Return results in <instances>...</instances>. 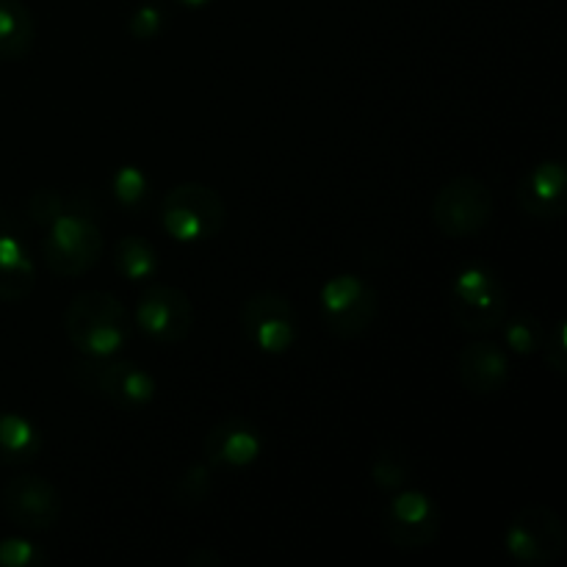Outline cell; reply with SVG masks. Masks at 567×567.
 Listing matches in <instances>:
<instances>
[{"instance_id":"4316f807","label":"cell","mask_w":567,"mask_h":567,"mask_svg":"<svg viewBox=\"0 0 567 567\" xmlns=\"http://www.w3.org/2000/svg\"><path fill=\"white\" fill-rule=\"evenodd\" d=\"M28 214L39 225H50L61 214V199L53 192H37L31 197V203H28Z\"/></svg>"},{"instance_id":"ffe728a7","label":"cell","mask_w":567,"mask_h":567,"mask_svg":"<svg viewBox=\"0 0 567 567\" xmlns=\"http://www.w3.org/2000/svg\"><path fill=\"white\" fill-rule=\"evenodd\" d=\"M410 471H413L410 454L396 443H382L371 460V476H374V485L380 491H402L410 480Z\"/></svg>"},{"instance_id":"ac0fdd59","label":"cell","mask_w":567,"mask_h":567,"mask_svg":"<svg viewBox=\"0 0 567 567\" xmlns=\"http://www.w3.org/2000/svg\"><path fill=\"white\" fill-rule=\"evenodd\" d=\"M42 449L33 421L20 413H0V465L31 463Z\"/></svg>"},{"instance_id":"6da1fadb","label":"cell","mask_w":567,"mask_h":567,"mask_svg":"<svg viewBox=\"0 0 567 567\" xmlns=\"http://www.w3.org/2000/svg\"><path fill=\"white\" fill-rule=\"evenodd\" d=\"M64 332L72 347L86 358H111L131 336L127 310L114 293H78L64 310Z\"/></svg>"},{"instance_id":"9c48e42d","label":"cell","mask_w":567,"mask_h":567,"mask_svg":"<svg viewBox=\"0 0 567 567\" xmlns=\"http://www.w3.org/2000/svg\"><path fill=\"white\" fill-rule=\"evenodd\" d=\"M241 330L266 354H286L297 343V310L282 293L260 291L241 305Z\"/></svg>"},{"instance_id":"d6986e66","label":"cell","mask_w":567,"mask_h":567,"mask_svg":"<svg viewBox=\"0 0 567 567\" xmlns=\"http://www.w3.org/2000/svg\"><path fill=\"white\" fill-rule=\"evenodd\" d=\"M114 266L122 277L133 282L153 280L155 271H158V255H155L153 244L144 241V238L125 236L114 247Z\"/></svg>"},{"instance_id":"3957f363","label":"cell","mask_w":567,"mask_h":567,"mask_svg":"<svg viewBox=\"0 0 567 567\" xmlns=\"http://www.w3.org/2000/svg\"><path fill=\"white\" fill-rule=\"evenodd\" d=\"M452 316L468 336H487L507 319V291L487 266H465L452 282Z\"/></svg>"},{"instance_id":"d4e9b609","label":"cell","mask_w":567,"mask_h":567,"mask_svg":"<svg viewBox=\"0 0 567 567\" xmlns=\"http://www.w3.org/2000/svg\"><path fill=\"white\" fill-rule=\"evenodd\" d=\"M127 28H131L133 37L142 39V42L144 39L158 37V33L164 31V11L153 3L138 6V9L131 14V20H127Z\"/></svg>"},{"instance_id":"603a6c76","label":"cell","mask_w":567,"mask_h":567,"mask_svg":"<svg viewBox=\"0 0 567 567\" xmlns=\"http://www.w3.org/2000/svg\"><path fill=\"white\" fill-rule=\"evenodd\" d=\"M210 471L205 465H192L181 480L175 482V502L183 507H194V504L205 502L210 493Z\"/></svg>"},{"instance_id":"e0dca14e","label":"cell","mask_w":567,"mask_h":567,"mask_svg":"<svg viewBox=\"0 0 567 567\" xmlns=\"http://www.w3.org/2000/svg\"><path fill=\"white\" fill-rule=\"evenodd\" d=\"M37 22L22 0H0V59L20 61L31 53Z\"/></svg>"},{"instance_id":"4fadbf2b","label":"cell","mask_w":567,"mask_h":567,"mask_svg":"<svg viewBox=\"0 0 567 567\" xmlns=\"http://www.w3.org/2000/svg\"><path fill=\"white\" fill-rule=\"evenodd\" d=\"M565 164L563 161H540L524 175L518 186V205L529 219L554 221L565 214Z\"/></svg>"},{"instance_id":"5bb4252c","label":"cell","mask_w":567,"mask_h":567,"mask_svg":"<svg viewBox=\"0 0 567 567\" xmlns=\"http://www.w3.org/2000/svg\"><path fill=\"white\" fill-rule=\"evenodd\" d=\"M457 377L474 396H496L509 380V358L498 343L471 341L457 354Z\"/></svg>"},{"instance_id":"9a60e30c","label":"cell","mask_w":567,"mask_h":567,"mask_svg":"<svg viewBox=\"0 0 567 567\" xmlns=\"http://www.w3.org/2000/svg\"><path fill=\"white\" fill-rule=\"evenodd\" d=\"M260 432L241 419L219 421L205 437V457L219 468H247L260 457Z\"/></svg>"},{"instance_id":"83f0119b","label":"cell","mask_w":567,"mask_h":567,"mask_svg":"<svg viewBox=\"0 0 567 567\" xmlns=\"http://www.w3.org/2000/svg\"><path fill=\"white\" fill-rule=\"evenodd\" d=\"M177 6H186V9H203V6H208L210 0H175Z\"/></svg>"},{"instance_id":"8992f818","label":"cell","mask_w":567,"mask_h":567,"mask_svg":"<svg viewBox=\"0 0 567 567\" xmlns=\"http://www.w3.org/2000/svg\"><path fill=\"white\" fill-rule=\"evenodd\" d=\"M380 297L371 282L358 275H338L321 288V319L336 338L352 341L374 324Z\"/></svg>"},{"instance_id":"7c38bea8","label":"cell","mask_w":567,"mask_h":567,"mask_svg":"<svg viewBox=\"0 0 567 567\" xmlns=\"http://www.w3.org/2000/svg\"><path fill=\"white\" fill-rule=\"evenodd\" d=\"M0 504H3L6 518L31 532L50 529L61 515V496L53 482L33 474L11 480L3 487Z\"/></svg>"},{"instance_id":"484cf974","label":"cell","mask_w":567,"mask_h":567,"mask_svg":"<svg viewBox=\"0 0 567 567\" xmlns=\"http://www.w3.org/2000/svg\"><path fill=\"white\" fill-rule=\"evenodd\" d=\"M546 363L557 371L559 377L567 374V332H565V319H559L554 324L551 336L546 332Z\"/></svg>"},{"instance_id":"7a4b0ae2","label":"cell","mask_w":567,"mask_h":567,"mask_svg":"<svg viewBox=\"0 0 567 567\" xmlns=\"http://www.w3.org/2000/svg\"><path fill=\"white\" fill-rule=\"evenodd\" d=\"M225 199L205 183H181L161 203V225L172 238L183 244L216 238L225 227Z\"/></svg>"},{"instance_id":"ba28073f","label":"cell","mask_w":567,"mask_h":567,"mask_svg":"<svg viewBox=\"0 0 567 567\" xmlns=\"http://www.w3.org/2000/svg\"><path fill=\"white\" fill-rule=\"evenodd\" d=\"M565 524L546 504H529L504 532L507 554L520 565H554L565 554Z\"/></svg>"},{"instance_id":"7402d4cb","label":"cell","mask_w":567,"mask_h":567,"mask_svg":"<svg viewBox=\"0 0 567 567\" xmlns=\"http://www.w3.org/2000/svg\"><path fill=\"white\" fill-rule=\"evenodd\" d=\"M114 199L127 210H142L150 199V181L138 166H122L111 181Z\"/></svg>"},{"instance_id":"52a82bcc","label":"cell","mask_w":567,"mask_h":567,"mask_svg":"<svg viewBox=\"0 0 567 567\" xmlns=\"http://www.w3.org/2000/svg\"><path fill=\"white\" fill-rule=\"evenodd\" d=\"M75 380L116 410H142L155 399V380L131 360L86 358L75 365Z\"/></svg>"},{"instance_id":"44dd1931","label":"cell","mask_w":567,"mask_h":567,"mask_svg":"<svg viewBox=\"0 0 567 567\" xmlns=\"http://www.w3.org/2000/svg\"><path fill=\"white\" fill-rule=\"evenodd\" d=\"M504 341L515 354H535L546 343V324L532 313H518L504 319Z\"/></svg>"},{"instance_id":"5b68a950","label":"cell","mask_w":567,"mask_h":567,"mask_svg":"<svg viewBox=\"0 0 567 567\" xmlns=\"http://www.w3.org/2000/svg\"><path fill=\"white\" fill-rule=\"evenodd\" d=\"M493 219V192L474 175L452 177L432 199V221L446 238H471Z\"/></svg>"},{"instance_id":"8fae6325","label":"cell","mask_w":567,"mask_h":567,"mask_svg":"<svg viewBox=\"0 0 567 567\" xmlns=\"http://www.w3.org/2000/svg\"><path fill=\"white\" fill-rule=\"evenodd\" d=\"M385 537L399 548H426L441 535V509L424 491H402L382 513Z\"/></svg>"},{"instance_id":"cb8c5ba5","label":"cell","mask_w":567,"mask_h":567,"mask_svg":"<svg viewBox=\"0 0 567 567\" xmlns=\"http://www.w3.org/2000/svg\"><path fill=\"white\" fill-rule=\"evenodd\" d=\"M44 563L48 557L31 540H22V537L0 540V567H39Z\"/></svg>"},{"instance_id":"277c9868","label":"cell","mask_w":567,"mask_h":567,"mask_svg":"<svg viewBox=\"0 0 567 567\" xmlns=\"http://www.w3.org/2000/svg\"><path fill=\"white\" fill-rule=\"evenodd\" d=\"M42 255L44 264L55 275H86L103 255V230L89 214H81V210H66L64 214L61 210L48 225Z\"/></svg>"},{"instance_id":"2e32d148","label":"cell","mask_w":567,"mask_h":567,"mask_svg":"<svg viewBox=\"0 0 567 567\" xmlns=\"http://www.w3.org/2000/svg\"><path fill=\"white\" fill-rule=\"evenodd\" d=\"M37 286V266L20 238L0 233V302H20Z\"/></svg>"},{"instance_id":"30bf717a","label":"cell","mask_w":567,"mask_h":567,"mask_svg":"<svg viewBox=\"0 0 567 567\" xmlns=\"http://www.w3.org/2000/svg\"><path fill=\"white\" fill-rule=\"evenodd\" d=\"M136 324L150 341L183 343L192 336L194 305L186 291L169 282H153L138 297Z\"/></svg>"}]
</instances>
